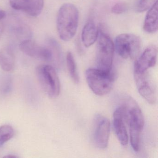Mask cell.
I'll return each instance as SVG.
<instances>
[{
    "mask_svg": "<svg viewBox=\"0 0 158 158\" xmlns=\"http://www.w3.org/2000/svg\"><path fill=\"white\" fill-rule=\"evenodd\" d=\"M79 22V11L71 3L63 4L59 10L57 19V27L60 38L68 41L75 35Z\"/></svg>",
    "mask_w": 158,
    "mask_h": 158,
    "instance_id": "6da1fadb",
    "label": "cell"
},
{
    "mask_svg": "<svg viewBox=\"0 0 158 158\" xmlns=\"http://www.w3.org/2000/svg\"><path fill=\"white\" fill-rule=\"evenodd\" d=\"M89 86L98 96H104L110 92L113 87L114 75L112 71L89 68L85 73Z\"/></svg>",
    "mask_w": 158,
    "mask_h": 158,
    "instance_id": "7a4b0ae2",
    "label": "cell"
},
{
    "mask_svg": "<svg viewBox=\"0 0 158 158\" xmlns=\"http://www.w3.org/2000/svg\"><path fill=\"white\" fill-rule=\"evenodd\" d=\"M98 35L96 60L98 69L111 71L114 53V45L110 36L100 27Z\"/></svg>",
    "mask_w": 158,
    "mask_h": 158,
    "instance_id": "3957f363",
    "label": "cell"
},
{
    "mask_svg": "<svg viewBox=\"0 0 158 158\" xmlns=\"http://www.w3.org/2000/svg\"><path fill=\"white\" fill-rule=\"evenodd\" d=\"M36 73L40 84L46 94L52 98L58 97L60 91V83L54 67L41 64L37 67Z\"/></svg>",
    "mask_w": 158,
    "mask_h": 158,
    "instance_id": "277c9868",
    "label": "cell"
},
{
    "mask_svg": "<svg viewBox=\"0 0 158 158\" xmlns=\"http://www.w3.org/2000/svg\"><path fill=\"white\" fill-rule=\"evenodd\" d=\"M127 114L131 146L135 151L138 152L140 134L144 125L143 114L139 105L135 104L128 108Z\"/></svg>",
    "mask_w": 158,
    "mask_h": 158,
    "instance_id": "5b68a950",
    "label": "cell"
},
{
    "mask_svg": "<svg viewBox=\"0 0 158 158\" xmlns=\"http://www.w3.org/2000/svg\"><path fill=\"white\" fill-rule=\"evenodd\" d=\"M141 44V40L139 37L133 34H121L115 40L116 52L125 59L136 58L140 51Z\"/></svg>",
    "mask_w": 158,
    "mask_h": 158,
    "instance_id": "8992f818",
    "label": "cell"
},
{
    "mask_svg": "<svg viewBox=\"0 0 158 158\" xmlns=\"http://www.w3.org/2000/svg\"><path fill=\"white\" fill-rule=\"evenodd\" d=\"M134 78L138 92L150 104L157 101V89L152 77L148 71H134Z\"/></svg>",
    "mask_w": 158,
    "mask_h": 158,
    "instance_id": "52a82bcc",
    "label": "cell"
},
{
    "mask_svg": "<svg viewBox=\"0 0 158 158\" xmlns=\"http://www.w3.org/2000/svg\"><path fill=\"white\" fill-rule=\"evenodd\" d=\"M114 132L120 143L126 146L128 143V137L126 124H128L127 114L123 105L119 106L113 114V120Z\"/></svg>",
    "mask_w": 158,
    "mask_h": 158,
    "instance_id": "ba28073f",
    "label": "cell"
},
{
    "mask_svg": "<svg viewBox=\"0 0 158 158\" xmlns=\"http://www.w3.org/2000/svg\"><path fill=\"white\" fill-rule=\"evenodd\" d=\"M21 50L29 57L51 61L53 60V53L51 49L42 47L31 40L23 41L19 46Z\"/></svg>",
    "mask_w": 158,
    "mask_h": 158,
    "instance_id": "9c48e42d",
    "label": "cell"
},
{
    "mask_svg": "<svg viewBox=\"0 0 158 158\" xmlns=\"http://www.w3.org/2000/svg\"><path fill=\"white\" fill-rule=\"evenodd\" d=\"M110 124L109 119L98 115L95 119L94 139L96 146L101 149L107 148L109 142Z\"/></svg>",
    "mask_w": 158,
    "mask_h": 158,
    "instance_id": "30bf717a",
    "label": "cell"
},
{
    "mask_svg": "<svg viewBox=\"0 0 158 158\" xmlns=\"http://www.w3.org/2000/svg\"><path fill=\"white\" fill-rule=\"evenodd\" d=\"M10 3L13 9L36 17L42 12L44 2V0H10Z\"/></svg>",
    "mask_w": 158,
    "mask_h": 158,
    "instance_id": "8fae6325",
    "label": "cell"
},
{
    "mask_svg": "<svg viewBox=\"0 0 158 158\" xmlns=\"http://www.w3.org/2000/svg\"><path fill=\"white\" fill-rule=\"evenodd\" d=\"M157 48L154 45L148 46L136 60L134 71L143 72L153 67L157 62Z\"/></svg>",
    "mask_w": 158,
    "mask_h": 158,
    "instance_id": "7c38bea8",
    "label": "cell"
},
{
    "mask_svg": "<svg viewBox=\"0 0 158 158\" xmlns=\"http://www.w3.org/2000/svg\"><path fill=\"white\" fill-rule=\"evenodd\" d=\"M158 1L149 10L144 21L143 29L149 34H154L158 28Z\"/></svg>",
    "mask_w": 158,
    "mask_h": 158,
    "instance_id": "4fadbf2b",
    "label": "cell"
},
{
    "mask_svg": "<svg viewBox=\"0 0 158 158\" xmlns=\"http://www.w3.org/2000/svg\"><path fill=\"white\" fill-rule=\"evenodd\" d=\"M98 30L92 21L88 22L83 27L82 40L86 48L92 46L98 39Z\"/></svg>",
    "mask_w": 158,
    "mask_h": 158,
    "instance_id": "5bb4252c",
    "label": "cell"
},
{
    "mask_svg": "<svg viewBox=\"0 0 158 158\" xmlns=\"http://www.w3.org/2000/svg\"><path fill=\"white\" fill-rule=\"evenodd\" d=\"M0 66L3 71H12L15 66V56L11 49L5 48L0 50Z\"/></svg>",
    "mask_w": 158,
    "mask_h": 158,
    "instance_id": "9a60e30c",
    "label": "cell"
},
{
    "mask_svg": "<svg viewBox=\"0 0 158 158\" xmlns=\"http://www.w3.org/2000/svg\"><path fill=\"white\" fill-rule=\"evenodd\" d=\"M66 62L67 68L71 78L76 84L78 83L79 81V77L77 73L75 61L72 52H68L66 55Z\"/></svg>",
    "mask_w": 158,
    "mask_h": 158,
    "instance_id": "2e32d148",
    "label": "cell"
},
{
    "mask_svg": "<svg viewBox=\"0 0 158 158\" xmlns=\"http://www.w3.org/2000/svg\"><path fill=\"white\" fill-rule=\"evenodd\" d=\"M15 135L13 127L9 125L0 127V145H2L11 139Z\"/></svg>",
    "mask_w": 158,
    "mask_h": 158,
    "instance_id": "e0dca14e",
    "label": "cell"
},
{
    "mask_svg": "<svg viewBox=\"0 0 158 158\" xmlns=\"http://www.w3.org/2000/svg\"><path fill=\"white\" fill-rule=\"evenodd\" d=\"M157 0H140L137 4L136 11L138 13H142L149 10Z\"/></svg>",
    "mask_w": 158,
    "mask_h": 158,
    "instance_id": "ac0fdd59",
    "label": "cell"
},
{
    "mask_svg": "<svg viewBox=\"0 0 158 158\" xmlns=\"http://www.w3.org/2000/svg\"><path fill=\"white\" fill-rule=\"evenodd\" d=\"M127 9H128V7L127 4L125 3L124 2H119L116 3L112 7L111 11L113 13L115 14H121L126 11Z\"/></svg>",
    "mask_w": 158,
    "mask_h": 158,
    "instance_id": "d6986e66",
    "label": "cell"
},
{
    "mask_svg": "<svg viewBox=\"0 0 158 158\" xmlns=\"http://www.w3.org/2000/svg\"><path fill=\"white\" fill-rule=\"evenodd\" d=\"M6 15H6V12L4 11L0 10V21L5 18L6 17Z\"/></svg>",
    "mask_w": 158,
    "mask_h": 158,
    "instance_id": "ffe728a7",
    "label": "cell"
}]
</instances>
